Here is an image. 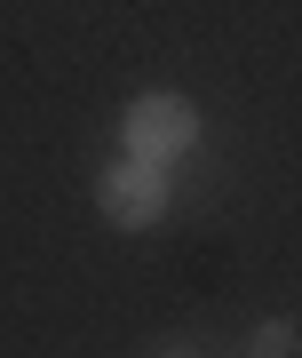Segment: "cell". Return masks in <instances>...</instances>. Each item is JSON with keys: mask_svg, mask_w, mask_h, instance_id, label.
Masks as SVG:
<instances>
[{"mask_svg": "<svg viewBox=\"0 0 302 358\" xmlns=\"http://www.w3.org/2000/svg\"><path fill=\"white\" fill-rule=\"evenodd\" d=\"M263 358H294V334H287V327H271V334H263Z\"/></svg>", "mask_w": 302, "mask_h": 358, "instance_id": "cell-3", "label": "cell"}, {"mask_svg": "<svg viewBox=\"0 0 302 358\" xmlns=\"http://www.w3.org/2000/svg\"><path fill=\"white\" fill-rule=\"evenodd\" d=\"M127 159H143V167H159V159H183L191 152V136H199V112H191L183 96H143V103H127Z\"/></svg>", "mask_w": 302, "mask_h": 358, "instance_id": "cell-1", "label": "cell"}, {"mask_svg": "<svg viewBox=\"0 0 302 358\" xmlns=\"http://www.w3.org/2000/svg\"><path fill=\"white\" fill-rule=\"evenodd\" d=\"M159 358H191V350H159Z\"/></svg>", "mask_w": 302, "mask_h": 358, "instance_id": "cell-4", "label": "cell"}, {"mask_svg": "<svg viewBox=\"0 0 302 358\" xmlns=\"http://www.w3.org/2000/svg\"><path fill=\"white\" fill-rule=\"evenodd\" d=\"M96 199H103V215L112 223H151L167 207V183H159V167H143V159H120L112 176L96 183Z\"/></svg>", "mask_w": 302, "mask_h": 358, "instance_id": "cell-2", "label": "cell"}]
</instances>
